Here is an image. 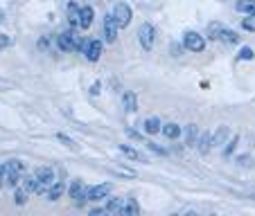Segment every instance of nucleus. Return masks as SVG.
Segmentation results:
<instances>
[{
	"instance_id": "ddd939ff",
	"label": "nucleus",
	"mask_w": 255,
	"mask_h": 216,
	"mask_svg": "<svg viewBox=\"0 0 255 216\" xmlns=\"http://www.w3.org/2000/svg\"><path fill=\"white\" fill-rule=\"evenodd\" d=\"M160 133H163L167 140H178L181 138V133H183V129H181L178 124H174V122H169V124L160 126Z\"/></svg>"
},
{
	"instance_id": "7ed1b4c3",
	"label": "nucleus",
	"mask_w": 255,
	"mask_h": 216,
	"mask_svg": "<svg viewBox=\"0 0 255 216\" xmlns=\"http://www.w3.org/2000/svg\"><path fill=\"white\" fill-rule=\"evenodd\" d=\"M113 192L111 183H102V185H93V187H86V201L93 203H102L104 198H109Z\"/></svg>"
},
{
	"instance_id": "f03ea898",
	"label": "nucleus",
	"mask_w": 255,
	"mask_h": 216,
	"mask_svg": "<svg viewBox=\"0 0 255 216\" xmlns=\"http://www.w3.org/2000/svg\"><path fill=\"white\" fill-rule=\"evenodd\" d=\"M183 48L192 54H199L206 50V39H203L199 32H192V29H190V32L183 34Z\"/></svg>"
},
{
	"instance_id": "20e7f679",
	"label": "nucleus",
	"mask_w": 255,
	"mask_h": 216,
	"mask_svg": "<svg viewBox=\"0 0 255 216\" xmlns=\"http://www.w3.org/2000/svg\"><path fill=\"white\" fill-rule=\"evenodd\" d=\"M118 23H116V18H113V14H106L104 16V20H102V36H104V43H116L118 41Z\"/></svg>"
},
{
	"instance_id": "39448f33",
	"label": "nucleus",
	"mask_w": 255,
	"mask_h": 216,
	"mask_svg": "<svg viewBox=\"0 0 255 216\" xmlns=\"http://www.w3.org/2000/svg\"><path fill=\"white\" fill-rule=\"evenodd\" d=\"M113 18L118 23V29H127L131 25V18H133V11L127 2H118L116 9H113Z\"/></svg>"
},
{
	"instance_id": "423d86ee",
	"label": "nucleus",
	"mask_w": 255,
	"mask_h": 216,
	"mask_svg": "<svg viewBox=\"0 0 255 216\" xmlns=\"http://www.w3.org/2000/svg\"><path fill=\"white\" fill-rule=\"evenodd\" d=\"M77 41H79V36L75 32H61L57 36V45L61 52H75L77 50Z\"/></svg>"
},
{
	"instance_id": "9b49d317",
	"label": "nucleus",
	"mask_w": 255,
	"mask_h": 216,
	"mask_svg": "<svg viewBox=\"0 0 255 216\" xmlns=\"http://www.w3.org/2000/svg\"><path fill=\"white\" fill-rule=\"evenodd\" d=\"M66 194V183H59V180H54L52 185L48 187V192H45V196H48V201H59V198Z\"/></svg>"
},
{
	"instance_id": "b1692460",
	"label": "nucleus",
	"mask_w": 255,
	"mask_h": 216,
	"mask_svg": "<svg viewBox=\"0 0 255 216\" xmlns=\"http://www.w3.org/2000/svg\"><path fill=\"white\" fill-rule=\"evenodd\" d=\"M237 142H240V135H233V140H231V142H228V140H226V142H224V155H226V158H228V155H233V153H235V149H237Z\"/></svg>"
},
{
	"instance_id": "5701e85b",
	"label": "nucleus",
	"mask_w": 255,
	"mask_h": 216,
	"mask_svg": "<svg viewBox=\"0 0 255 216\" xmlns=\"http://www.w3.org/2000/svg\"><path fill=\"white\" fill-rule=\"evenodd\" d=\"M120 153H125L129 160H142V155H140L133 146H129V144H120Z\"/></svg>"
},
{
	"instance_id": "f704fd0d",
	"label": "nucleus",
	"mask_w": 255,
	"mask_h": 216,
	"mask_svg": "<svg viewBox=\"0 0 255 216\" xmlns=\"http://www.w3.org/2000/svg\"><path fill=\"white\" fill-rule=\"evenodd\" d=\"M237 162H240L242 167H244V164H246V167H251V155H249V153H246V155H240V158H237Z\"/></svg>"
},
{
	"instance_id": "473e14b6",
	"label": "nucleus",
	"mask_w": 255,
	"mask_h": 216,
	"mask_svg": "<svg viewBox=\"0 0 255 216\" xmlns=\"http://www.w3.org/2000/svg\"><path fill=\"white\" fill-rule=\"evenodd\" d=\"M147 149L154 151V153H158V155H167V151L160 149V146H156V142H147Z\"/></svg>"
},
{
	"instance_id": "1a4fd4ad",
	"label": "nucleus",
	"mask_w": 255,
	"mask_h": 216,
	"mask_svg": "<svg viewBox=\"0 0 255 216\" xmlns=\"http://www.w3.org/2000/svg\"><path fill=\"white\" fill-rule=\"evenodd\" d=\"M68 194H70L72 201H86V185H84V180H72L70 187H68Z\"/></svg>"
},
{
	"instance_id": "6e6552de",
	"label": "nucleus",
	"mask_w": 255,
	"mask_h": 216,
	"mask_svg": "<svg viewBox=\"0 0 255 216\" xmlns=\"http://www.w3.org/2000/svg\"><path fill=\"white\" fill-rule=\"evenodd\" d=\"M93 18H95V11H93V7H91V5L79 7V23H77V27L86 32V29L93 25Z\"/></svg>"
},
{
	"instance_id": "7c9ffc66",
	"label": "nucleus",
	"mask_w": 255,
	"mask_h": 216,
	"mask_svg": "<svg viewBox=\"0 0 255 216\" xmlns=\"http://www.w3.org/2000/svg\"><path fill=\"white\" fill-rule=\"evenodd\" d=\"M11 43H14V41H11V36H7V34H0V52H2V50H7Z\"/></svg>"
},
{
	"instance_id": "cd10ccee",
	"label": "nucleus",
	"mask_w": 255,
	"mask_h": 216,
	"mask_svg": "<svg viewBox=\"0 0 255 216\" xmlns=\"http://www.w3.org/2000/svg\"><path fill=\"white\" fill-rule=\"evenodd\" d=\"M253 57H255L253 48H242V50H240V54H237V59H240V61H251Z\"/></svg>"
},
{
	"instance_id": "c85d7f7f",
	"label": "nucleus",
	"mask_w": 255,
	"mask_h": 216,
	"mask_svg": "<svg viewBox=\"0 0 255 216\" xmlns=\"http://www.w3.org/2000/svg\"><path fill=\"white\" fill-rule=\"evenodd\" d=\"M242 27H244L246 32H255V16H246V18H242Z\"/></svg>"
},
{
	"instance_id": "f3484780",
	"label": "nucleus",
	"mask_w": 255,
	"mask_h": 216,
	"mask_svg": "<svg viewBox=\"0 0 255 216\" xmlns=\"http://www.w3.org/2000/svg\"><path fill=\"white\" fill-rule=\"evenodd\" d=\"M235 9L240 11V14L255 16V0H237V2H235Z\"/></svg>"
},
{
	"instance_id": "0eeeda50",
	"label": "nucleus",
	"mask_w": 255,
	"mask_h": 216,
	"mask_svg": "<svg viewBox=\"0 0 255 216\" xmlns=\"http://www.w3.org/2000/svg\"><path fill=\"white\" fill-rule=\"evenodd\" d=\"M84 54H86V59H88L91 63L100 61L102 54H104V41H102V39L88 41V43H86V50H84Z\"/></svg>"
},
{
	"instance_id": "9d476101",
	"label": "nucleus",
	"mask_w": 255,
	"mask_h": 216,
	"mask_svg": "<svg viewBox=\"0 0 255 216\" xmlns=\"http://www.w3.org/2000/svg\"><path fill=\"white\" fill-rule=\"evenodd\" d=\"M194 146H197V151L201 155H206L208 151L212 149V133L210 131H203V133H199V138H197V142H194Z\"/></svg>"
},
{
	"instance_id": "412c9836",
	"label": "nucleus",
	"mask_w": 255,
	"mask_h": 216,
	"mask_svg": "<svg viewBox=\"0 0 255 216\" xmlns=\"http://www.w3.org/2000/svg\"><path fill=\"white\" fill-rule=\"evenodd\" d=\"M20 180H23V189L27 194H34V189H36V185H39V180H36V176H20Z\"/></svg>"
},
{
	"instance_id": "58836bf2",
	"label": "nucleus",
	"mask_w": 255,
	"mask_h": 216,
	"mask_svg": "<svg viewBox=\"0 0 255 216\" xmlns=\"http://www.w3.org/2000/svg\"><path fill=\"white\" fill-rule=\"evenodd\" d=\"M2 18H5V11L0 9V23H2Z\"/></svg>"
},
{
	"instance_id": "dca6fc26",
	"label": "nucleus",
	"mask_w": 255,
	"mask_h": 216,
	"mask_svg": "<svg viewBox=\"0 0 255 216\" xmlns=\"http://www.w3.org/2000/svg\"><path fill=\"white\" fill-rule=\"evenodd\" d=\"M228 135H231V129H228V126H219V129L212 133V146H224Z\"/></svg>"
},
{
	"instance_id": "c9c22d12",
	"label": "nucleus",
	"mask_w": 255,
	"mask_h": 216,
	"mask_svg": "<svg viewBox=\"0 0 255 216\" xmlns=\"http://www.w3.org/2000/svg\"><path fill=\"white\" fill-rule=\"evenodd\" d=\"M0 90H11V81H7V79L0 77Z\"/></svg>"
},
{
	"instance_id": "6ab92c4d",
	"label": "nucleus",
	"mask_w": 255,
	"mask_h": 216,
	"mask_svg": "<svg viewBox=\"0 0 255 216\" xmlns=\"http://www.w3.org/2000/svg\"><path fill=\"white\" fill-rule=\"evenodd\" d=\"M197 138H199V126L197 124H188V126H185V144H188V146H194Z\"/></svg>"
},
{
	"instance_id": "4c0bfd02",
	"label": "nucleus",
	"mask_w": 255,
	"mask_h": 216,
	"mask_svg": "<svg viewBox=\"0 0 255 216\" xmlns=\"http://www.w3.org/2000/svg\"><path fill=\"white\" fill-rule=\"evenodd\" d=\"M2 180H5V164L0 162V183H2Z\"/></svg>"
},
{
	"instance_id": "72a5a7b5",
	"label": "nucleus",
	"mask_w": 255,
	"mask_h": 216,
	"mask_svg": "<svg viewBox=\"0 0 255 216\" xmlns=\"http://www.w3.org/2000/svg\"><path fill=\"white\" fill-rule=\"evenodd\" d=\"M48 48H50V41L45 39V36H41V39H39V50H41V52H45Z\"/></svg>"
},
{
	"instance_id": "f8f14e48",
	"label": "nucleus",
	"mask_w": 255,
	"mask_h": 216,
	"mask_svg": "<svg viewBox=\"0 0 255 216\" xmlns=\"http://www.w3.org/2000/svg\"><path fill=\"white\" fill-rule=\"evenodd\" d=\"M34 176H36L39 183H45V185H52L54 180H57V178H54V169L52 167H39Z\"/></svg>"
},
{
	"instance_id": "4468645a",
	"label": "nucleus",
	"mask_w": 255,
	"mask_h": 216,
	"mask_svg": "<svg viewBox=\"0 0 255 216\" xmlns=\"http://www.w3.org/2000/svg\"><path fill=\"white\" fill-rule=\"evenodd\" d=\"M122 104H125V111L127 113H135L138 111V97H135L133 90H127L122 95Z\"/></svg>"
},
{
	"instance_id": "393cba45",
	"label": "nucleus",
	"mask_w": 255,
	"mask_h": 216,
	"mask_svg": "<svg viewBox=\"0 0 255 216\" xmlns=\"http://www.w3.org/2000/svg\"><path fill=\"white\" fill-rule=\"evenodd\" d=\"M27 196H29V194L25 192L23 187H16V192H14V201H16V205H25V203H27Z\"/></svg>"
},
{
	"instance_id": "aec40b11",
	"label": "nucleus",
	"mask_w": 255,
	"mask_h": 216,
	"mask_svg": "<svg viewBox=\"0 0 255 216\" xmlns=\"http://www.w3.org/2000/svg\"><path fill=\"white\" fill-rule=\"evenodd\" d=\"M138 212H140L138 201H135V198H125V207H122V214L133 216V214H138Z\"/></svg>"
},
{
	"instance_id": "2eb2a0df",
	"label": "nucleus",
	"mask_w": 255,
	"mask_h": 216,
	"mask_svg": "<svg viewBox=\"0 0 255 216\" xmlns=\"http://www.w3.org/2000/svg\"><path fill=\"white\" fill-rule=\"evenodd\" d=\"M160 126H163V122L158 120V117H147V120L142 122V129L147 135H156L160 133Z\"/></svg>"
},
{
	"instance_id": "2f4dec72",
	"label": "nucleus",
	"mask_w": 255,
	"mask_h": 216,
	"mask_svg": "<svg viewBox=\"0 0 255 216\" xmlns=\"http://www.w3.org/2000/svg\"><path fill=\"white\" fill-rule=\"evenodd\" d=\"M125 133H127V138L135 140V142H142V133H140V131H135V129H127Z\"/></svg>"
},
{
	"instance_id": "a211bd4d",
	"label": "nucleus",
	"mask_w": 255,
	"mask_h": 216,
	"mask_svg": "<svg viewBox=\"0 0 255 216\" xmlns=\"http://www.w3.org/2000/svg\"><path fill=\"white\" fill-rule=\"evenodd\" d=\"M122 207H125V198H106V212H111V214H122Z\"/></svg>"
},
{
	"instance_id": "f257e3e1",
	"label": "nucleus",
	"mask_w": 255,
	"mask_h": 216,
	"mask_svg": "<svg viewBox=\"0 0 255 216\" xmlns=\"http://www.w3.org/2000/svg\"><path fill=\"white\" fill-rule=\"evenodd\" d=\"M138 43L144 52H151L156 43V27L151 23H142L138 29Z\"/></svg>"
},
{
	"instance_id": "a878e982",
	"label": "nucleus",
	"mask_w": 255,
	"mask_h": 216,
	"mask_svg": "<svg viewBox=\"0 0 255 216\" xmlns=\"http://www.w3.org/2000/svg\"><path fill=\"white\" fill-rule=\"evenodd\" d=\"M5 167L7 169H14V171H18V173H25V164L20 162V160H7Z\"/></svg>"
},
{
	"instance_id": "c756f323",
	"label": "nucleus",
	"mask_w": 255,
	"mask_h": 216,
	"mask_svg": "<svg viewBox=\"0 0 255 216\" xmlns=\"http://www.w3.org/2000/svg\"><path fill=\"white\" fill-rule=\"evenodd\" d=\"M57 140H59V142H61V144H66L68 149H77V144L72 142V140H70V138H68V135H63V133H59V135H57Z\"/></svg>"
},
{
	"instance_id": "4be33fe9",
	"label": "nucleus",
	"mask_w": 255,
	"mask_h": 216,
	"mask_svg": "<svg viewBox=\"0 0 255 216\" xmlns=\"http://www.w3.org/2000/svg\"><path fill=\"white\" fill-rule=\"evenodd\" d=\"M219 39L226 41V43H231V45H237V43H240V36H237V32H233V29H222Z\"/></svg>"
},
{
	"instance_id": "e433bc0d",
	"label": "nucleus",
	"mask_w": 255,
	"mask_h": 216,
	"mask_svg": "<svg viewBox=\"0 0 255 216\" xmlns=\"http://www.w3.org/2000/svg\"><path fill=\"white\" fill-rule=\"evenodd\" d=\"M104 207H93V210H91V216H100V214H104Z\"/></svg>"
},
{
	"instance_id": "bb28decb",
	"label": "nucleus",
	"mask_w": 255,
	"mask_h": 216,
	"mask_svg": "<svg viewBox=\"0 0 255 216\" xmlns=\"http://www.w3.org/2000/svg\"><path fill=\"white\" fill-rule=\"evenodd\" d=\"M222 25L219 23H212V25H208V36H210V39H219V34H222Z\"/></svg>"
}]
</instances>
